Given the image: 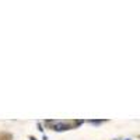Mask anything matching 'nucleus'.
<instances>
[{"instance_id": "2", "label": "nucleus", "mask_w": 140, "mask_h": 140, "mask_svg": "<svg viewBox=\"0 0 140 140\" xmlns=\"http://www.w3.org/2000/svg\"><path fill=\"white\" fill-rule=\"evenodd\" d=\"M90 123H93V125H101V123H104V121H90Z\"/></svg>"}, {"instance_id": "4", "label": "nucleus", "mask_w": 140, "mask_h": 140, "mask_svg": "<svg viewBox=\"0 0 140 140\" xmlns=\"http://www.w3.org/2000/svg\"><path fill=\"white\" fill-rule=\"evenodd\" d=\"M126 140H132V139H126Z\"/></svg>"}, {"instance_id": "3", "label": "nucleus", "mask_w": 140, "mask_h": 140, "mask_svg": "<svg viewBox=\"0 0 140 140\" xmlns=\"http://www.w3.org/2000/svg\"><path fill=\"white\" fill-rule=\"evenodd\" d=\"M31 140H36V139H34V137H32V139H31Z\"/></svg>"}, {"instance_id": "1", "label": "nucleus", "mask_w": 140, "mask_h": 140, "mask_svg": "<svg viewBox=\"0 0 140 140\" xmlns=\"http://www.w3.org/2000/svg\"><path fill=\"white\" fill-rule=\"evenodd\" d=\"M45 125L52 126V129L56 132L69 130V129L74 128V122H64V121H45Z\"/></svg>"}]
</instances>
